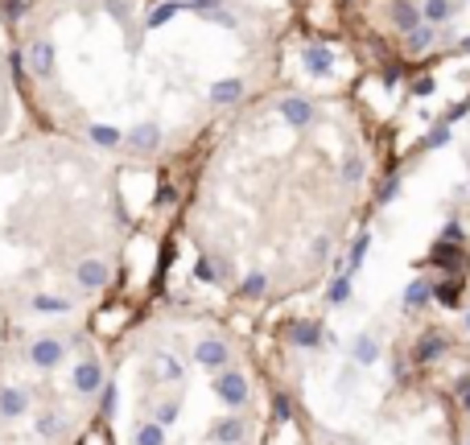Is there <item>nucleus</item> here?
I'll return each mask as SVG.
<instances>
[{
  "instance_id": "1",
  "label": "nucleus",
  "mask_w": 470,
  "mask_h": 445,
  "mask_svg": "<svg viewBox=\"0 0 470 445\" xmlns=\"http://www.w3.org/2000/svg\"><path fill=\"white\" fill-rule=\"evenodd\" d=\"M215 396L227 404V409H239L248 400V380L239 371H219L215 376Z\"/></svg>"
},
{
  "instance_id": "2",
  "label": "nucleus",
  "mask_w": 470,
  "mask_h": 445,
  "mask_svg": "<svg viewBox=\"0 0 470 445\" xmlns=\"http://www.w3.org/2000/svg\"><path fill=\"white\" fill-rule=\"evenodd\" d=\"M62 355H66V343H58V338H37V343L25 351V359H29L37 371H50V367H58V363H62Z\"/></svg>"
},
{
  "instance_id": "3",
  "label": "nucleus",
  "mask_w": 470,
  "mask_h": 445,
  "mask_svg": "<svg viewBox=\"0 0 470 445\" xmlns=\"http://www.w3.org/2000/svg\"><path fill=\"white\" fill-rule=\"evenodd\" d=\"M74 392H83V396L103 392V367L99 363H78L74 367Z\"/></svg>"
},
{
  "instance_id": "4",
  "label": "nucleus",
  "mask_w": 470,
  "mask_h": 445,
  "mask_svg": "<svg viewBox=\"0 0 470 445\" xmlns=\"http://www.w3.org/2000/svg\"><path fill=\"white\" fill-rule=\"evenodd\" d=\"M74 276H78L83 289H103V285H107V268H103V260H83V264L74 268Z\"/></svg>"
},
{
  "instance_id": "5",
  "label": "nucleus",
  "mask_w": 470,
  "mask_h": 445,
  "mask_svg": "<svg viewBox=\"0 0 470 445\" xmlns=\"http://www.w3.org/2000/svg\"><path fill=\"white\" fill-rule=\"evenodd\" d=\"M25 409H29V396L21 388H0V417L17 421V417H25Z\"/></svg>"
},
{
  "instance_id": "6",
  "label": "nucleus",
  "mask_w": 470,
  "mask_h": 445,
  "mask_svg": "<svg viewBox=\"0 0 470 445\" xmlns=\"http://www.w3.org/2000/svg\"><path fill=\"white\" fill-rule=\"evenodd\" d=\"M194 359H198L202 367H223V363H227V347H223L219 338H202L198 351H194Z\"/></svg>"
},
{
  "instance_id": "7",
  "label": "nucleus",
  "mask_w": 470,
  "mask_h": 445,
  "mask_svg": "<svg viewBox=\"0 0 470 445\" xmlns=\"http://www.w3.org/2000/svg\"><path fill=\"white\" fill-rule=\"evenodd\" d=\"M301 58H306L310 74H330V66H334V54H330L326 45H306V50H301Z\"/></svg>"
},
{
  "instance_id": "8",
  "label": "nucleus",
  "mask_w": 470,
  "mask_h": 445,
  "mask_svg": "<svg viewBox=\"0 0 470 445\" xmlns=\"http://www.w3.org/2000/svg\"><path fill=\"white\" fill-rule=\"evenodd\" d=\"M289 343H293V347H318V343H322V330H318L314 322H293V326H289Z\"/></svg>"
},
{
  "instance_id": "9",
  "label": "nucleus",
  "mask_w": 470,
  "mask_h": 445,
  "mask_svg": "<svg viewBox=\"0 0 470 445\" xmlns=\"http://www.w3.org/2000/svg\"><path fill=\"white\" fill-rule=\"evenodd\" d=\"M153 363H157V376H161L165 384H182V380H186L182 363H178V359H173L169 351H157V359H153Z\"/></svg>"
},
{
  "instance_id": "10",
  "label": "nucleus",
  "mask_w": 470,
  "mask_h": 445,
  "mask_svg": "<svg viewBox=\"0 0 470 445\" xmlns=\"http://www.w3.org/2000/svg\"><path fill=\"white\" fill-rule=\"evenodd\" d=\"M239 437H244V421L227 417V421H219V425H215V437H211V442H219V445H235Z\"/></svg>"
},
{
  "instance_id": "11",
  "label": "nucleus",
  "mask_w": 470,
  "mask_h": 445,
  "mask_svg": "<svg viewBox=\"0 0 470 445\" xmlns=\"http://www.w3.org/2000/svg\"><path fill=\"white\" fill-rule=\"evenodd\" d=\"M281 111H285V120H289V124H310V120H314V107H310L306 99H285V103H281Z\"/></svg>"
},
{
  "instance_id": "12",
  "label": "nucleus",
  "mask_w": 470,
  "mask_h": 445,
  "mask_svg": "<svg viewBox=\"0 0 470 445\" xmlns=\"http://www.w3.org/2000/svg\"><path fill=\"white\" fill-rule=\"evenodd\" d=\"M157 140H161L157 124H140V128H132V132H128V144H132V149H153Z\"/></svg>"
},
{
  "instance_id": "13",
  "label": "nucleus",
  "mask_w": 470,
  "mask_h": 445,
  "mask_svg": "<svg viewBox=\"0 0 470 445\" xmlns=\"http://www.w3.org/2000/svg\"><path fill=\"white\" fill-rule=\"evenodd\" d=\"M446 351V338L442 334H425L421 343H417V363H429V359H438Z\"/></svg>"
},
{
  "instance_id": "14",
  "label": "nucleus",
  "mask_w": 470,
  "mask_h": 445,
  "mask_svg": "<svg viewBox=\"0 0 470 445\" xmlns=\"http://www.w3.org/2000/svg\"><path fill=\"white\" fill-rule=\"evenodd\" d=\"M29 58H33V70H37V74H50V66H54V50H50V41H37V45L29 50Z\"/></svg>"
},
{
  "instance_id": "15",
  "label": "nucleus",
  "mask_w": 470,
  "mask_h": 445,
  "mask_svg": "<svg viewBox=\"0 0 470 445\" xmlns=\"http://www.w3.org/2000/svg\"><path fill=\"white\" fill-rule=\"evenodd\" d=\"M434 260L446 264V268H462V252H458V243H446V239L434 248Z\"/></svg>"
},
{
  "instance_id": "16",
  "label": "nucleus",
  "mask_w": 470,
  "mask_h": 445,
  "mask_svg": "<svg viewBox=\"0 0 470 445\" xmlns=\"http://www.w3.org/2000/svg\"><path fill=\"white\" fill-rule=\"evenodd\" d=\"M429 297H434V289H429L425 281H413V285L405 289V305H409V310H421Z\"/></svg>"
},
{
  "instance_id": "17",
  "label": "nucleus",
  "mask_w": 470,
  "mask_h": 445,
  "mask_svg": "<svg viewBox=\"0 0 470 445\" xmlns=\"http://www.w3.org/2000/svg\"><path fill=\"white\" fill-rule=\"evenodd\" d=\"M33 310H37V314H66L70 301H66V297H54V293H41V297H33Z\"/></svg>"
},
{
  "instance_id": "18",
  "label": "nucleus",
  "mask_w": 470,
  "mask_h": 445,
  "mask_svg": "<svg viewBox=\"0 0 470 445\" xmlns=\"http://www.w3.org/2000/svg\"><path fill=\"white\" fill-rule=\"evenodd\" d=\"M136 445H165V425L161 421H149L136 429Z\"/></svg>"
},
{
  "instance_id": "19",
  "label": "nucleus",
  "mask_w": 470,
  "mask_h": 445,
  "mask_svg": "<svg viewBox=\"0 0 470 445\" xmlns=\"http://www.w3.org/2000/svg\"><path fill=\"white\" fill-rule=\"evenodd\" d=\"M392 17H396V25H400V29H409V33H413V29H421V12H417L413 4H396V8H392Z\"/></svg>"
},
{
  "instance_id": "20",
  "label": "nucleus",
  "mask_w": 470,
  "mask_h": 445,
  "mask_svg": "<svg viewBox=\"0 0 470 445\" xmlns=\"http://www.w3.org/2000/svg\"><path fill=\"white\" fill-rule=\"evenodd\" d=\"M326 297H330V305H343V301H347V297H351V272H339V276H334V285H330V293H326Z\"/></svg>"
},
{
  "instance_id": "21",
  "label": "nucleus",
  "mask_w": 470,
  "mask_h": 445,
  "mask_svg": "<svg viewBox=\"0 0 470 445\" xmlns=\"http://www.w3.org/2000/svg\"><path fill=\"white\" fill-rule=\"evenodd\" d=\"M182 8H190V4H178V0H169V4H161L157 12H149V29H157V25H165L169 17H178Z\"/></svg>"
},
{
  "instance_id": "22",
  "label": "nucleus",
  "mask_w": 470,
  "mask_h": 445,
  "mask_svg": "<svg viewBox=\"0 0 470 445\" xmlns=\"http://www.w3.org/2000/svg\"><path fill=\"white\" fill-rule=\"evenodd\" d=\"M239 91H244V87L231 78V83H219V87L211 91V99H215V103H231V99H239Z\"/></svg>"
},
{
  "instance_id": "23",
  "label": "nucleus",
  "mask_w": 470,
  "mask_h": 445,
  "mask_svg": "<svg viewBox=\"0 0 470 445\" xmlns=\"http://www.w3.org/2000/svg\"><path fill=\"white\" fill-rule=\"evenodd\" d=\"M367 243H372V235H359V239H355V248H351V256H347V268H351V272H359V264H363V256H367Z\"/></svg>"
},
{
  "instance_id": "24",
  "label": "nucleus",
  "mask_w": 470,
  "mask_h": 445,
  "mask_svg": "<svg viewBox=\"0 0 470 445\" xmlns=\"http://www.w3.org/2000/svg\"><path fill=\"white\" fill-rule=\"evenodd\" d=\"M450 12H454L450 0H429V4H425V21H434V25H438V21H450Z\"/></svg>"
},
{
  "instance_id": "25",
  "label": "nucleus",
  "mask_w": 470,
  "mask_h": 445,
  "mask_svg": "<svg viewBox=\"0 0 470 445\" xmlns=\"http://www.w3.org/2000/svg\"><path fill=\"white\" fill-rule=\"evenodd\" d=\"M376 355H380V347L372 338H359L355 343V363H376Z\"/></svg>"
},
{
  "instance_id": "26",
  "label": "nucleus",
  "mask_w": 470,
  "mask_h": 445,
  "mask_svg": "<svg viewBox=\"0 0 470 445\" xmlns=\"http://www.w3.org/2000/svg\"><path fill=\"white\" fill-rule=\"evenodd\" d=\"M264 289H268V276H264V272H256V276L244 281V293H248V297H260Z\"/></svg>"
},
{
  "instance_id": "27",
  "label": "nucleus",
  "mask_w": 470,
  "mask_h": 445,
  "mask_svg": "<svg viewBox=\"0 0 470 445\" xmlns=\"http://www.w3.org/2000/svg\"><path fill=\"white\" fill-rule=\"evenodd\" d=\"M178 413H182V404H178V400H165V404L157 409V421H161V425H173Z\"/></svg>"
},
{
  "instance_id": "28",
  "label": "nucleus",
  "mask_w": 470,
  "mask_h": 445,
  "mask_svg": "<svg viewBox=\"0 0 470 445\" xmlns=\"http://www.w3.org/2000/svg\"><path fill=\"white\" fill-rule=\"evenodd\" d=\"M343 177H347V182H359V177H363V161H359V157H347V161H343Z\"/></svg>"
},
{
  "instance_id": "29",
  "label": "nucleus",
  "mask_w": 470,
  "mask_h": 445,
  "mask_svg": "<svg viewBox=\"0 0 470 445\" xmlns=\"http://www.w3.org/2000/svg\"><path fill=\"white\" fill-rule=\"evenodd\" d=\"M434 297H438L442 305H454V301H458V285H438V289H434Z\"/></svg>"
},
{
  "instance_id": "30",
  "label": "nucleus",
  "mask_w": 470,
  "mask_h": 445,
  "mask_svg": "<svg viewBox=\"0 0 470 445\" xmlns=\"http://www.w3.org/2000/svg\"><path fill=\"white\" fill-rule=\"evenodd\" d=\"M273 404H277V417H281V421H293V417H297V409H293V400H289V396H277Z\"/></svg>"
},
{
  "instance_id": "31",
  "label": "nucleus",
  "mask_w": 470,
  "mask_h": 445,
  "mask_svg": "<svg viewBox=\"0 0 470 445\" xmlns=\"http://www.w3.org/2000/svg\"><path fill=\"white\" fill-rule=\"evenodd\" d=\"M429 37H434L429 29H413V33H409V50H425V45H429Z\"/></svg>"
},
{
  "instance_id": "32",
  "label": "nucleus",
  "mask_w": 470,
  "mask_h": 445,
  "mask_svg": "<svg viewBox=\"0 0 470 445\" xmlns=\"http://www.w3.org/2000/svg\"><path fill=\"white\" fill-rule=\"evenodd\" d=\"M446 140H450V124H442V128H434V132H429V140H425V144H429V149H442V144H446Z\"/></svg>"
},
{
  "instance_id": "33",
  "label": "nucleus",
  "mask_w": 470,
  "mask_h": 445,
  "mask_svg": "<svg viewBox=\"0 0 470 445\" xmlns=\"http://www.w3.org/2000/svg\"><path fill=\"white\" fill-rule=\"evenodd\" d=\"M91 140H95V144H116L120 136H116L111 128H91Z\"/></svg>"
},
{
  "instance_id": "34",
  "label": "nucleus",
  "mask_w": 470,
  "mask_h": 445,
  "mask_svg": "<svg viewBox=\"0 0 470 445\" xmlns=\"http://www.w3.org/2000/svg\"><path fill=\"white\" fill-rule=\"evenodd\" d=\"M99 409H103V417L116 413V388H111V384H103V404H99Z\"/></svg>"
},
{
  "instance_id": "35",
  "label": "nucleus",
  "mask_w": 470,
  "mask_h": 445,
  "mask_svg": "<svg viewBox=\"0 0 470 445\" xmlns=\"http://www.w3.org/2000/svg\"><path fill=\"white\" fill-rule=\"evenodd\" d=\"M37 433H41V437H54V433H58V417H41V421H37Z\"/></svg>"
},
{
  "instance_id": "36",
  "label": "nucleus",
  "mask_w": 470,
  "mask_h": 445,
  "mask_svg": "<svg viewBox=\"0 0 470 445\" xmlns=\"http://www.w3.org/2000/svg\"><path fill=\"white\" fill-rule=\"evenodd\" d=\"M194 272H198V281H215V276H219V272L211 268V260H198V268H194Z\"/></svg>"
},
{
  "instance_id": "37",
  "label": "nucleus",
  "mask_w": 470,
  "mask_h": 445,
  "mask_svg": "<svg viewBox=\"0 0 470 445\" xmlns=\"http://www.w3.org/2000/svg\"><path fill=\"white\" fill-rule=\"evenodd\" d=\"M442 239H446V243H462V227H458V223H450V227H446V235H442Z\"/></svg>"
},
{
  "instance_id": "38",
  "label": "nucleus",
  "mask_w": 470,
  "mask_h": 445,
  "mask_svg": "<svg viewBox=\"0 0 470 445\" xmlns=\"http://www.w3.org/2000/svg\"><path fill=\"white\" fill-rule=\"evenodd\" d=\"M467 413H470V392H467Z\"/></svg>"
},
{
  "instance_id": "39",
  "label": "nucleus",
  "mask_w": 470,
  "mask_h": 445,
  "mask_svg": "<svg viewBox=\"0 0 470 445\" xmlns=\"http://www.w3.org/2000/svg\"><path fill=\"white\" fill-rule=\"evenodd\" d=\"M467 326H470V314H467Z\"/></svg>"
}]
</instances>
